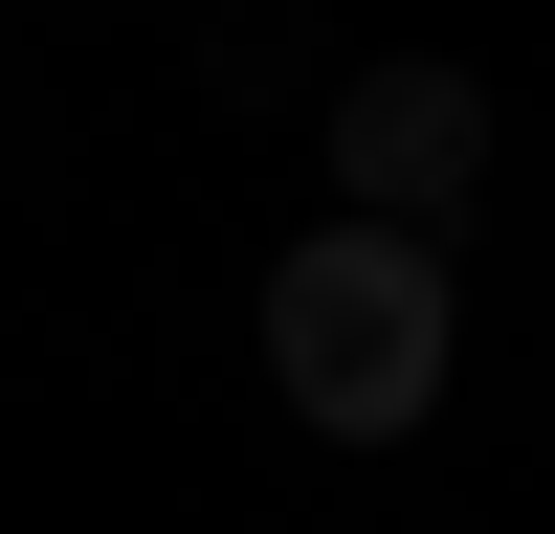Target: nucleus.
I'll return each instance as SVG.
<instances>
[{
  "mask_svg": "<svg viewBox=\"0 0 555 534\" xmlns=\"http://www.w3.org/2000/svg\"><path fill=\"white\" fill-rule=\"evenodd\" d=\"M267 379H289V423L400 445V423L444 400V245H400V223L289 245V267H267Z\"/></svg>",
  "mask_w": 555,
  "mask_h": 534,
  "instance_id": "nucleus-1",
  "label": "nucleus"
},
{
  "mask_svg": "<svg viewBox=\"0 0 555 534\" xmlns=\"http://www.w3.org/2000/svg\"><path fill=\"white\" fill-rule=\"evenodd\" d=\"M334 178H356V223H400V245H423V223L489 178V89L423 67V44H400V67H356V89H334Z\"/></svg>",
  "mask_w": 555,
  "mask_h": 534,
  "instance_id": "nucleus-2",
  "label": "nucleus"
}]
</instances>
